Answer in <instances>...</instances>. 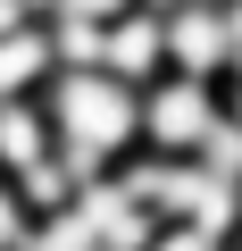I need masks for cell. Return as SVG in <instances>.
<instances>
[{"mask_svg":"<svg viewBox=\"0 0 242 251\" xmlns=\"http://www.w3.org/2000/svg\"><path fill=\"white\" fill-rule=\"evenodd\" d=\"M42 109H50V134H59L75 184L117 176L142 151V84L109 75V67H59L50 92H42Z\"/></svg>","mask_w":242,"mask_h":251,"instance_id":"obj_1","label":"cell"},{"mask_svg":"<svg viewBox=\"0 0 242 251\" xmlns=\"http://www.w3.org/2000/svg\"><path fill=\"white\" fill-rule=\"evenodd\" d=\"M50 75H59L50 17H25V25L0 34V100H34V92H50Z\"/></svg>","mask_w":242,"mask_h":251,"instance_id":"obj_2","label":"cell"},{"mask_svg":"<svg viewBox=\"0 0 242 251\" xmlns=\"http://www.w3.org/2000/svg\"><path fill=\"white\" fill-rule=\"evenodd\" d=\"M234 251H242V234H234Z\"/></svg>","mask_w":242,"mask_h":251,"instance_id":"obj_3","label":"cell"}]
</instances>
